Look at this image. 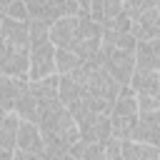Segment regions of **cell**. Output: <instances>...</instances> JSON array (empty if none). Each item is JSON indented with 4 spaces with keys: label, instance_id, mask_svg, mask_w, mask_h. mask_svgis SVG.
<instances>
[{
    "label": "cell",
    "instance_id": "ac0fdd59",
    "mask_svg": "<svg viewBox=\"0 0 160 160\" xmlns=\"http://www.w3.org/2000/svg\"><path fill=\"white\" fill-rule=\"evenodd\" d=\"M15 112L20 115V120H32V122L40 120V105H38V98L32 95L30 85L22 90V95H20V100L15 105Z\"/></svg>",
    "mask_w": 160,
    "mask_h": 160
},
{
    "label": "cell",
    "instance_id": "ba28073f",
    "mask_svg": "<svg viewBox=\"0 0 160 160\" xmlns=\"http://www.w3.org/2000/svg\"><path fill=\"white\" fill-rule=\"evenodd\" d=\"M0 48H30V22L12 18L0 20Z\"/></svg>",
    "mask_w": 160,
    "mask_h": 160
},
{
    "label": "cell",
    "instance_id": "d6986e66",
    "mask_svg": "<svg viewBox=\"0 0 160 160\" xmlns=\"http://www.w3.org/2000/svg\"><path fill=\"white\" fill-rule=\"evenodd\" d=\"M82 65H85V60L75 50H60L58 48V75H75Z\"/></svg>",
    "mask_w": 160,
    "mask_h": 160
},
{
    "label": "cell",
    "instance_id": "277c9868",
    "mask_svg": "<svg viewBox=\"0 0 160 160\" xmlns=\"http://www.w3.org/2000/svg\"><path fill=\"white\" fill-rule=\"evenodd\" d=\"M102 22H95L90 18H80V25H78V45H75V52L88 62V60H95L100 55V48H102Z\"/></svg>",
    "mask_w": 160,
    "mask_h": 160
},
{
    "label": "cell",
    "instance_id": "d4e9b609",
    "mask_svg": "<svg viewBox=\"0 0 160 160\" xmlns=\"http://www.w3.org/2000/svg\"><path fill=\"white\" fill-rule=\"evenodd\" d=\"M12 2H15V0H0V12H5V10L12 5Z\"/></svg>",
    "mask_w": 160,
    "mask_h": 160
},
{
    "label": "cell",
    "instance_id": "8992f818",
    "mask_svg": "<svg viewBox=\"0 0 160 160\" xmlns=\"http://www.w3.org/2000/svg\"><path fill=\"white\" fill-rule=\"evenodd\" d=\"M0 75L30 80V48H0Z\"/></svg>",
    "mask_w": 160,
    "mask_h": 160
},
{
    "label": "cell",
    "instance_id": "603a6c76",
    "mask_svg": "<svg viewBox=\"0 0 160 160\" xmlns=\"http://www.w3.org/2000/svg\"><path fill=\"white\" fill-rule=\"evenodd\" d=\"M105 145L108 142H92L85 148L82 152V160H105Z\"/></svg>",
    "mask_w": 160,
    "mask_h": 160
},
{
    "label": "cell",
    "instance_id": "9c48e42d",
    "mask_svg": "<svg viewBox=\"0 0 160 160\" xmlns=\"http://www.w3.org/2000/svg\"><path fill=\"white\" fill-rule=\"evenodd\" d=\"M20 115L2 112L0 118V160H12L18 150V132H20Z\"/></svg>",
    "mask_w": 160,
    "mask_h": 160
},
{
    "label": "cell",
    "instance_id": "5b68a950",
    "mask_svg": "<svg viewBox=\"0 0 160 160\" xmlns=\"http://www.w3.org/2000/svg\"><path fill=\"white\" fill-rule=\"evenodd\" d=\"M78 128H80V140H85L88 145L92 142H108L112 138V122H110V115L105 112H88L78 120Z\"/></svg>",
    "mask_w": 160,
    "mask_h": 160
},
{
    "label": "cell",
    "instance_id": "9a60e30c",
    "mask_svg": "<svg viewBox=\"0 0 160 160\" xmlns=\"http://www.w3.org/2000/svg\"><path fill=\"white\" fill-rule=\"evenodd\" d=\"M122 160H160V148L138 140H122Z\"/></svg>",
    "mask_w": 160,
    "mask_h": 160
},
{
    "label": "cell",
    "instance_id": "7402d4cb",
    "mask_svg": "<svg viewBox=\"0 0 160 160\" xmlns=\"http://www.w3.org/2000/svg\"><path fill=\"white\" fill-rule=\"evenodd\" d=\"M105 160H122V140L110 138L105 145Z\"/></svg>",
    "mask_w": 160,
    "mask_h": 160
},
{
    "label": "cell",
    "instance_id": "2e32d148",
    "mask_svg": "<svg viewBox=\"0 0 160 160\" xmlns=\"http://www.w3.org/2000/svg\"><path fill=\"white\" fill-rule=\"evenodd\" d=\"M28 2V10H30V18L32 20H40V22H48L52 25L55 20H60V10L55 5V0H25Z\"/></svg>",
    "mask_w": 160,
    "mask_h": 160
},
{
    "label": "cell",
    "instance_id": "484cf974",
    "mask_svg": "<svg viewBox=\"0 0 160 160\" xmlns=\"http://www.w3.org/2000/svg\"><path fill=\"white\" fill-rule=\"evenodd\" d=\"M62 160H82V158H75V155H65Z\"/></svg>",
    "mask_w": 160,
    "mask_h": 160
},
{
    "label": "cell",
    "instance_id": "52a82bcc",
    "mask_svg": "<svg viewBox=\"0 0 160 160\" xmlns=\"http://www.w3.org/2000/svg\"><path fill=\"white\" fill-rule=\"evenodd\" d=\"M78 25H80V15H70V18H60L50 25V40L55 48L60 50H75L78 45Z\"/></svg>",
    "mask_w": 160,
    "mask_h": 160
},
{
    "label": "cell",
    "instance_id": "30bf717a",
    "mask_svg": "<svg viewBox=\"0 0 160 160\" xmlns=\"http://www.w3.org/2000/svg\"><path fill=\"white\" fill-rule=\"evenodd\" d=\"M30 85L28 78H8L0 75V110L2 112H15V105L22 95V90Z\"/></svg>",
    "mask_w": 160,
    "mask_h": 160
},
{
    "label": "cell",
    "instance_id": "4fadbf2b",
    "mask_svg": "<svg viewBox=\"0 0 160 160\" xmlns=\"http://www.w3.org/2000/svg\"><path fill=\"white\" fill-rule=\"evenodd\" d=\"M135 140H138V142H150V145L160 148V110L140 112V122H138V130H135Z\"/></svg>",
    "mask_w": 160,
    "mask_h": 160
},
{
    "label": "cell",
    "instance_id": "e0dca14e",
    "mask_svg": "<svg viewBox=\"0 0 160 160\" xmlns=\"http://www.w3.org/2000/svg\"><path fill=\"white\" fill-rule=\"evenodd\" d=\"M58 92H60V102H62L65 108H70L72 102H78L80 98L88 95V90H85L72 75H60V88H58Z\"/></svg>",
    "mask_w": 160,
    "mask_h": 160
},
{
    "label": "cell",
    "instance_id": "44dd1931",
    "mask_svg": "<svg viewBox=\"0 0 160 160\" xmlns=\"http://www.w3.org/2000/svg\"><path fill=\"white\" fill-rule=\"evenodd\" d=\"M2 15H5V18H12V20H20V22H30V20H32L25 0H15V2H12L5 12H2Z\"/></svg>",
    "mask_w": 160,
    "mask_h": 160
},
{
    "label": "cell",
    "instance_id": "cb8c5ba5",
    "mask_svg": "<svg viewBox=\"0 0 160 160\" xmlns=\"http://www.w3.org/2000/svg\"><path fill=\"white\" fill-rule=\"evenodd\" d=\"M125 12V5H122V0H105V22L108 20H115L118 15H122ZM102 22V25H105Z\"/></svg>",
    "mask_w": 160,
    "mask_h": 160
},
{
    "label": "cell",
    "instance_id": "ffe728a7",
    "mask_svg": "<svg viewBox=\"0 0 160 160\" xmlns=\"http://www.w3.org/2000/svg\"><path fill=\"white\" fill-rule=\"evenodd\" d=\"M122 5H125V15H130V18L135 20V18H140L142 12L152 10V8H155V0H122Z\"/></svg>",
    "mask_w": 160,
    "mask_h": 160
},
{
    "label": "cell",
    "instance_id": "8fae6325",
    "mask_svg": "<svg viewBox=\"0 0 160 160\" xmlns=\"http://www.w3.org/2000/svg\"><path fill=\"white\" fill-rule=\"evenodd\" d=\"M132 38L138 42H145V40H158L160 38V10L152 8L148 12H142L140 18L132 20V28H130Z\"/></svg>",
    "mask_w": 160,
    "mask_h": 160
},
{
    "label": "cell",
    "instance_id": "4316f807",
    "mask_svg": "<svg viewBox=\"0 0 160 160\" xmlns=\"http://www.w3.org/2000/svg\"><path fill=\"white\" fill-rule=\"evenodd\" d=\"M155 8H158V10H160V0H155Z\"/></svg>",
    "mask_w": 160,
    "mask_h": 160
},
{
    "label": "cell",
    "instance_id": "5bb4252c",
    "mask_svg": "<svg viewBox=\"0 0 160 160\" xmlns=\"http://www.w3.org/2000/svg\"><path fill=\"white\" fill-rule=\"evenodd\" d=\"M138 70H158L160 72V38L138 42Z\"/></svg>",
    "mask_w": 160,
    "mask_h": 160
},
{
    "label": "cell",
    "instance_id": "7a4b0ae2",
    "mask_svg": "<svg viewBox=\"0 0 160 160\" xmlns=\"http://www.w3.org/2000/svg\"><path fill=\"white\" fill-rule=\"evenodd\" d=\"M95 60H98L122 88H128V85L132 82V75L138 72V58H135V52H132V50H120V48L108 45V42H102L100 55H98Z\"/></svg>",
    "mask_w": 160,
    "mask_h": 160
},
{
    "label": "cell",
    "instance_id": "6da1fadb",
    "mask_svg": "<svg viewBox=\"0 0 160 160\" xmlns=\"http://www.w3.org/2000/svg\"><path fill=\"white\" fill-rule=\"evenodd\" d=\"M110 122H112V138L118 140H135V130L140 122V105H138V95L132 92V88H122L120 98L112 105L110 112Z\"/></svg>",
    "mask_w": 160,
    "mask_h": 160
},
{
    "label": "cell",
    "instance_id": "3957f363",
    "mask_svg": "<svg viewBox=\"0 0 160 160\" xmlns=\"http://www.w3.org/2000/svg\"><path fill=\"white\" fill-rule=\"evenodd\" d=\"M130 88L138 95L140 112L160 110V72L158 70H138L132 75Z\"/></svg>",
    "mask_w": 160,
    "mask_h": 160
},
{
    "label": "cell",
    "instance_id": "7c38bea8",
    "mask_svg": "<svg viewBox=\"0 0 160 160\" xmlns=\"http://www.w3.org/2000/svg\"><path fill=\"white\" fill-rule=\"evenodd\" d=\"M18 150H22V152H45V138H42V130H40L38 122H32V120L20 122Z\"/></svg>",
    "mask_w": 160,
    "mask_h": 160
}]
</instances>
